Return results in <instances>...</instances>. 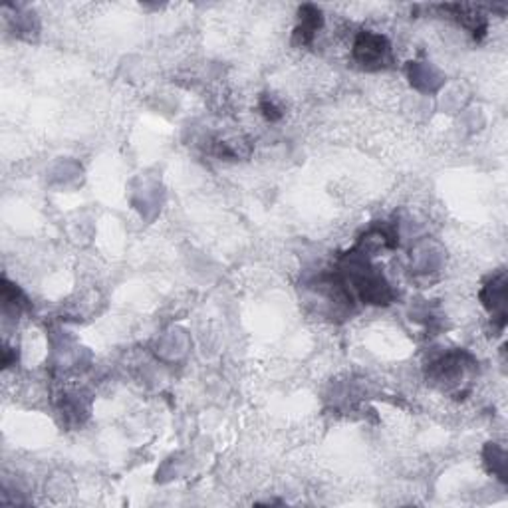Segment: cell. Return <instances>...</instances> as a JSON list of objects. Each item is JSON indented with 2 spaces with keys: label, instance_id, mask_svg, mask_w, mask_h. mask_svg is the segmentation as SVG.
<instances>
[{
  "label": "cell",
  "instance_id": "1",
  "mask_svg": "<svg viewBox=\"0 0 508 508\" xmlns=\"http://www.w3.org/2000/svg\"><path fill=\"white\" fill-rule=\"evenodd\" d=\"M351 56L361 68L366 70H381L392 62V47L385 36L371 30H361L353 42Z\"/></svg>",
  "mask_w": 508,
  "mask_h": 508
},
{
  "label": "cell",
  "instance_id": "2",
  "mask_svg": "<svg viewBox=\"0 0 508 508\" xmlns=\"http://www.w3.org/2000/svg\"><path fill=\"white\" fill-rule=\"evenodd\" d=\"M322 29V13L320 8L316 6H302L301 8V24L296 26L294 30V40L301 44V47H308L312 44L316 32Z\"/></svg>",
  "mask_w": 508,
  "mask_h": 508
}]
</instances>
